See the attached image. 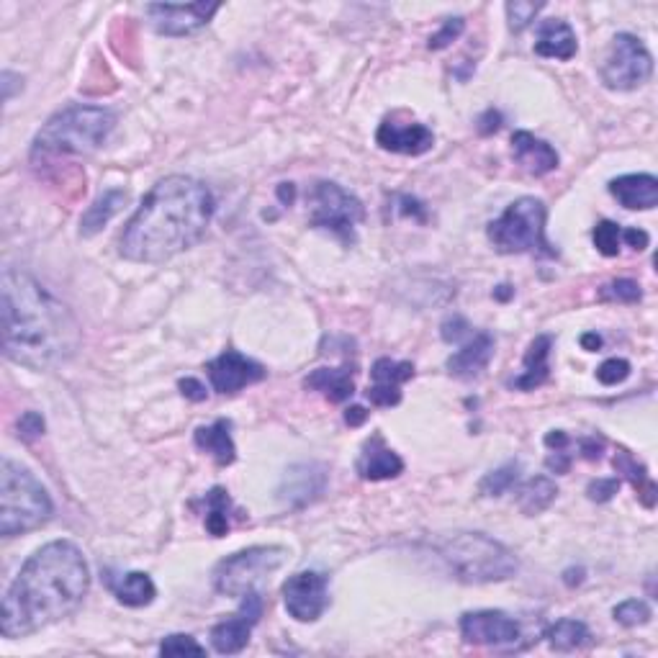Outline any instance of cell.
Returning a JSON list of instances; mask_svg holds the SVG:
<instances>
[{
  "instance_id": "46",
  "label": "cell",
  "mask_w": 658,
  "mask_h": 658,
  "mask_svg": "<svg viewBox=\"0 0 658 658\" xmlns=\"http://www.w3.org/2000/svg\"><path fill=\"white\" fill-rule=\"evenodd\" d=\"M545 466L551 468L553 473H569L571 468L569 453H566V450H553V453L545 458Z\"/></svg>"
},
{
  "instance_id": "43",
  "label": "cell",
  "mask_w": 658,
  "mask_h": 658,
  "mask_svg": "<svg viewBox=\"0 0 658 658\" xmlns=\"http://www.w3.org/2000/svg\"><path fill=\"white\" fill-rule=\"evenodd\" d=\"M579 448L587 461H599V458H602V450H605V437H581Z\"/></svg>"
},
{
  "instance_id": "11",
  "label": "cell",
  "mask_w": 658,
  "mask_h": 658,
  "mask_svg": "<svg viewBox=\"0 0 658 658\" xmlns=\"http://www.w3.org/2000/svg\"><path fill=\"white\" fill-rule=\"evenodd\" d=\"M461 635L468 646L484 648H517L522 641V628L515 617L502 610H476L461 617Z\"/></svg>"
},
{
  "instance_id": "42",
  "label": "cell",
  "mask_w": 658,
  "mask_h": 658,
  "mask_svg": "<svg viewBox=\"0 0 658 658\" xmlns=\"http://www.w3.org/2000/svg\"><path fill=\"white\" fill-rule=\"evenodd\" d=\"M620 489V479H597L587 486V494L592 502H610Z\"/></svg>"
},
{
  "instance_id": "6",
  "label": "cell",
  "mask_w": 658,
  "mask_h": 658,
  "mask_svg": "<svg viewBox=\"0 0 658 658\" xmlns=\"http://www.w3.org/2000/svg\"><path fill=\"white\" fill-rule=\"evenodd\" d=\"M54 504L47 489L21 463L3 458L0 463V535L16 538L47 525Z\"/></svg>"
},
{
  "instance_id": "40",
  "label": "cell",
  "mask_w": 658,
  "mask_h": 658,
  "mask_svg": "<svg viewBox=\"0 0 658 658\" xmlns=\"http://www.w3.org/2000/svg\"><path fill=\"white\" fill-rule=\"evenodd\" d=\"M628 376H630V363L623 358H610L597 368L599 383H605V386H617V383H623Z\"/></svg>"
},
{
  "instance_id": "26",
  "label": "cell",
  "mask_w": 658,
  "mask_h": 658,
  "mask_svg": "<svg viewBox=\"0 0 658 658\" xmlns=\"http://www.w3.org/2000/svg\"><path fill=\"white\" fill-rule=\"evenodd\" d=\"M193 440H196L198 450L209 453L219 466H232L237 461V448H234L232 422L229 419H216L214 425L198 427Z\"/></svg>"
},
{
  "instance_id": "16",
  "label": "cell",
  "mask_w": 658,
  "mask_h": 658,
  "mask_svg": "<svg viewBox=\"0 0 658 658\" xmlns=\"http://www.w3.org/2000/svg\"><path fill=\"white\" fill-rule=\"evenodd\" d=\"M376 144L386 152L396 155H425L435 147V134L425 124H399L396 119H386L376 132Z\"/></svg>"
},
{
  "instance_id": "7",
  "label": "cell",
  "mask_w": 658,
  "mask_h": 658,
  "mask_svg": "<svg viewBox=\"0 0 658 658\" xmlns=\"http://www.w3.org/2000/svg\"><path fill=\"white\" fill-rule=\"evenodd\" d=\"M545 222H548V209L540 198L522 196L515 204H509L507 211L491 222L486 234L494 250L502 255H543V258H556L558 252L545 237Z\"/></svg>"
},
{
  "instance_id": "52",
  "label": "cell",
  "mask_w": 658,
  "mask_h": 658,
  "mask_svg": "<svg viewBox=\"0 0 658 658\" xmlns=\"http://www.w3.org/2000/svg\"><path fill=\"white\" fill-rule=\"evenodd\" d=\"M278 196H281L283 204H294L296 198L294 183H281V186H278Z\"/></svg>"
},
{
  "instance_id": "27",
  "label": "cell",
  "mask_w": 658,
  "mask_h": 658,
  "mask_svg": "<svg viewBox=\"0 0 658 658\" xmlns=\"http://www.w3.org/2000/svg\"><path fill=\"white\" fill-rule=\"evenodd\" d=\"M111 589H114L116 599L126 607H147L157 597L155 581L150 579V574H142V571H129L119 581H111Z\"/></svg>"
},
{
  "instance_id": "37",
  "label": "cell",
  "mask_w": 658,
  "mask_h": 658,
  "mask_svg": "<svg viewBox=\"0 0 658 658\" xmlns=\"http://www.w3.org/2000/svg\"><path fill=\"white\" fill-rule=\"evenodd\" d=\"M545 8V3H525V0H515V3H507V18H509V29L520 34L527 26L533 24L535 16Z\"/></svg>"
},
{
  "instance_id": "15",
  "label": "cell",
  "mask_w": 658,
  "mask_h": 658,
  "mask_svg": "<svg viewBox=\"0 0 658 658\" xmlns=\"http://www.w3.org/2000/svg\"><path fill=\"white\" fill-rule=\"evenodd\" d=\"M206 373H209L214 391H219V394H240L242 389H247L252 383H260L268 376V371L258 360L247 358L237 350H224L219 358L206 365Z\"/></svg>"
},
{
  "instance_id": "21",
  "label": "cell",
  "mask_w": 658,
  "mask_h": 658,
  "mask_svg": "<svg viewBox=\"0 0 658 658\" xmlns=\"http://www.w3.org/2000/svg\"><path fill=\"white\" fill-rule=\"evenodd\" d=\"M610 193L617 198V204L630 211L656 209L658 204V180L653 175H620L610 180Z\"/></svg>"
},
{
  "instance_id": "10",
  "label": "cell",
  "mask_w": 658,
  "mask_h": 658,
  "mask_svg": "<svg viewBox=\"0 0 658 658\" xmlns=\"http://www.w3.org/2000/svg\"><path fill=\"white\" fill-rule=\"evenodd\" d=\"M653 75V57L633 34H617L602 65V83L610 90H635Z\"/></svg>"
},
{
  "instance_id": "12",
  "label": "cell",
  "mask_w": 658,
  "mask_h": 658,
  "mask_svg": "<svg viewBox=\"0 0 658 658\" xmlns=\"http://www.w3.org/2000/svg\"><path fill=\"white\" fill-rule=\"evenodd\" d=\"M283 605L299 623H317L329 607L327 576L319 571H299L283 584Z\"/></svg>"
},
{
  "instance_id": "34",
  "label": "cell",
  "mask_w": 658,
  "mask_h": 658,
  "mask_svg": "<svg viewBox=\"0 0 658 658\" xmlns=\"http://www.w3.org/2000/svg\"><path fill=\"white\" fill-rule=\"evenodd\" d=\"M594 247L605 258H617L620 255V240H623V227L615 222H599L592 232Z\"/></svg>"
},
{
  "instance_id": "30",
  "label": "cell",
  "mask_w": 658,
  "mask_h": 658,
  "mask_svg": "<svg viewBox=\"0 0 658 658\" xmlns=\"http://www.w3.org/2000/svg\"><path fill=\"white\" fill-rule=\"evenodd\" d=\"M612 463H615L617 473H623L625 479L633 484V489L638 491L641 502L651 509L653 504H656V484H653V479L648 476L646 466L635 461L633 453H628V450H623V448H620V453H615Z\"/></svg>"
},
{
  "instance_id": "4",
  "label": "cell",
  "mask_w": 658,
  "mask_h": 658,
  "mask_svg": "<svg viewBox=\"0 0 658 658\" xmlns=\"http://www.w3.org/2000/svg\"><path fill=\"white\" fill-rule=\"evenodd\" d=\"M116 124L111 108L67 106L39 129L31 147V160L60 155H90L98 150Z\"/></svg>"
},
{
  "instance_id": "48",
  "label": "cell",
  "mask_w": 658,
  "mask_h": 658,
  "mask_svg": "<svg viewBox=\"0 0 658 658\" xmlns=\"http://www.w3.org/2000/svg\"><path fill=\"white\" fill-rule=\"evenodd\" d=\"M569 443H571L569 435H566L563 430H553L545 435V445H548L551 450H566L569 448Z\"/></svg>"
},
{
  "instance_id": "23",
  "label": "cell",
  "mask_w": 658,
  "mask_h": 658,
  "mask_svg": "<svg viewBox=\"0 0 658 658\" xmlns=\"http://www.w3.org/2000/svg\"><path fill=\"white\" fill-rule=\"evenodd\" d=\"M579 52V42L576 34L566 21L561 18H548L538 29V39H535V54L538 57H548V60H574Z\"/></svg>"
},
{
  "instance_id": "44",
  "label": "cell",
  "mask_w": 658,
  "mask_h": 658,
  "mask_svg": "<svg viewBox=\"0 0 658 658\" xmlns=\"http://www.w3.org/2000/svg\"><path fill=\"white\" fill-rule=\"evenodd\" d=\"M468 322L463 317H453L443 324V340L445 342H458L463 335H468Z\"/></svg>"
},
{
  "instance_id": "49",
  "label": "cell",
  "mask_w": 658,
  "mask_h": 658,
  "mask_svg": "<svg viewBox=\"0 0 658 658\" xmlns=\"http://www.w3.org/2000/svg\"><path fill=\"white\" fill-rule=\"evenodd\" d=\"M365 417H368V412H365L363 407H350L345 412V422L350 427H358V425H363L365 422Z\"/></svg>"
},
{
  "instance_id": "2",
  "label": "cell",
  "mask_w": 658,
  "mask_h": 658,
  "mask_svg": "<svg viewBox=\"0 0 658 658\" xmlns=\"http://www.w3.org/2000/svg\"><path fill=\"white\" fill-rule=\"evenodd\" d=\"M214 219V196L188 175H170L152 186L121 232L119 250L132 263H165L204 240Z\"/></svg>"
},
{
  "instance_id": "36",
  "label": "cell",
  "mask_w": 658,
  "mask_h": 658,
  "mask_svg": "<svg viewBox=\"0 0 658 658\" xmlns=\"http://www.w3.org/2000/svg\"><path fill=\"white\" fill-rule=\"evenodd\" d=\"M599 299L602 301H617V304H638L643 299L641 286L630 278H617V281L607 283L599 291Z\"/></svg>"
},
{
  "instance_id": "33",
  "label": "cell",
  "mask_w": 658,
  "mask_h": 658,
  "mask_svg": "<svg viewBox=\"0 0 658 658\" xmlns=\"http://www.w3.org/2000/svg\"><path fill=\"white\" fill-rule=\"evenodd\" d=\"M520 479V463H504L497 471L486 473L479 484L481 497H502Z\"/></svg>"
},
{
  "instance_id": "47",
  "label": "cell",
  "mask_w": 658,
  "mask_h": 658,
  "mask_svg": "<svg viewBox=\"0 0 658 658\" xmlns=\"http://www.w3.org/2000/svg\"><path fill=\"white\" fill-rule=\"evenodd\" d=\"M623 240L628 242L633 250H646L648 242H651V237H648V232H643V229H623Z\"/></svg>"
},
{
  "instance_id": "28",
  "label": "cell",
  "mask_w": 658,
  "mask_h": 658,
  "mask_svg": "<svg viewBox=\"0 0 658 658\" xmlns=\"http://www.w3.org/2000/svg\"><path fill=\"white\" fill-rule=\"evenodd\" d=\"M558 497V486L548 476H535L517 489V507L522 515L535 517L551 507Z\"/></svg>"
},
{
  "instance_id": "41",
  "label": "cell",
  "mask_w": 658,
  "mask_h": 658,
  "mask_svg": "<svg viewBox=\"0 0 658 658\" xmlns=\"http://www.w3.org/2000/svg\"><path fill=\"white\" fill-rule=\"evenodd\" d=\"M16 430H18V437H21L24 443H34L36 437L44 435V417L39 412L21 414Z\"/></svg>"
},
{
  "instance_id": "25",
  "label": "cell",
  "mask_w": 658,
  "mask_h": 658,
  "mask_svg": "<svg viewBox=\"0 0 658 658\" xmlns=\"http://www.w3.org/2000/svg\"><path fill=\"white\" fill-rule=\"evenodd\" d=\"M355 371L353 368H317L306 376L304 386L312 391H319L324 399H329L332 404H342L345 399H350L355 391Z\"/></svg>"
},
{
  "instance_id": "53",
  "label": "cell",
  "mask_w": 658,
  "mask_h": 658,
  "mask_svg": "<svg viewBox=\"0 0 658 658\" xmlns=\"http://www.w3.org/2000/svg\"><path fill=\"white\" fill-rule=\"evenodd\" d=\"M507 288H509V286H499V291H497L499 299H507V296L512 294V291H507Z\"/></svg>"
},
{
  "instance_id": "32",
  "label": "cell",
  "mask_w": 658,
  "mask_h": 658,
  "mask_svg": "<svg viewBox=\"0 0 658 658\" xmlns=\"http://www.w3.org/2000/svg\"><path fill=\"white\" fill-rule=\"evenodd\" d=\"M206 504V517L204 525L209 530V535L214 538H224L229 533V512H232V499H229V491L222 486H214L204 497Z\"/></svg>"
},
{
  "instance_id": "8",
  "label": "cell",
  "mask_w": 658,
  "mask_h": 658,
  "mask_svg": "<svg viewBox=\"0 0 658 658\" xmlns=\"http://www.w3.org/2000/svg\"><path fill=\"white\" fill-rule=\"evenodd\" d=\"M288 551L283 545H255L240 553H232L214 569V589L224 597L242 599L258 589L270 574H276L286 563Z\"/></svg>"
},
{
  "instance_id": "45",
  "label": "cell",
  "mask_w": 658,
  "mask_h": 658,
  "mask_svg": "<svg viewBox=\"0 0 658 658\" xmlns=\"http://www.w3.org/2000/svg\"><path fill=\"white\" fill-rule=\"evenodd\" d=\"M178 389H180V394L186 396V399H191V401H204L206 399V386L201 381H196V378H180Z\"/></svg>"
},
{
  "instance_id": "38",
  "label": "cell",
  "mask_w": 658,
  "mask_h": 658,
  "mask_svg": "<svg viewBox=\"0 0 658 658\" xmlns=\"http://www.w3.org/2000/svg\"><path fill=\"white\" fill-rule=\"evenodd\" d=\"M162 656H206V648L201 643H196V638L191 635H168L165 641L160 643Z\"/></svg>"
},
{
  "instance_id": "22",
  "label": "cell",
  "mask_w": 658,
  "mask_h": 658,
  "mask_svg": "<svg viewBox=\"0 0 658 658\" xmlns=\"http://www.w3.org/2000/svg\"><path fill=\"white\" fill-rule=\"evenodd\" d=\"M512 152H515V160L520 162L522 168L535 178L553 173L558 168V162H561L551 144L545 139L533 137L530 132L512 134Z\"/></svg>"
},
{
  "instance_id": "31",
  "label": "cell",
  "mask_w": 658,
  "mask_h": 658,
  "mask_svg": "<svg viewBox=\"0 0 658 658\" xmlns=\"http://www.w3.org/2000/svg\"><path fill=\"white\" fill-rule=\"evenodd\" d=\"M545 638H548V646H551L553 651L569 653L581 646H587L592 635H589V628L581 623V620L566 617V620H558V623H553L551 628L545 630Z\"/></svg>"
},
{
  "instance_id": "3",
  "label": "cell",
  "mask_w": 658,
  "mask_h": 658,
  "mask_svg": "<svg viewBox=\"0 0 658 658\" xmlns=\"http://www.w3.org/2000/svg\"><path fill=\"white\" fill-rule=\"evenodd\" d=\"M3 353L31 371H49L78 353L80 327L42 283L16 268L3 270Z\"/></svg>"
},
{
  "instance_id": "1",
  "label": "cell",
  "mask_w": 658,
  "mask_h": 658,
  "mask_svg": "<svg viewBox=\"0 0 658 658\" xmlns=\"http://www.w3.org/2000/svg\"><path fill=\"white\" fill-rule=\"evenodd\" d=\"M88 589L90 569L78 545L70 540L42 545L3 597L0 633L18 641L60 623L83 605Z\"/></svg>"
},
{
  "instance_id": "9",
  "label": "cell",
  "mask_w": 658,
  "mask_h": 658,
  "mask_svg": "<svg viewBox=\"0 0 658 658\" xmlns=\"http://www.w3.org/2000/svg\"><path fill=\"white\" fill-rule=\"evenodd\" d=\"M365 209L358 198L350 196L332 180H319L312 188V227L340 234L345 242L355 240V227L363 222Z\"/></svg>"
},
{
  "instance_id": "17",
  "label": "cell",
  "mask_w": 658,
  "mask_h": 658,
  "mask_svg": "<svg viewBox=\"0 0 658 658\" xmlns=\"http://www.w3.org/2000/svg\"><path fill=\"white\" fill-rule=\"evenodd\" d=\"M373 386L365 391V399L373 407H396L401 404V383L414 376V365L407 360L378 358L371 368Z\"/></svg>"
},
{
  "instance_id": "20",
  "label": "cell",
  "mask_w": 658,
  "mask_h": 658,
  "mask_svg": "<svg viewBox=\"0 0 658 658\" xmlns=\"http://www.w3.org/2000/svg\"><path fill=\"white\" fill-rule=\"evenodd\" d=\"M491 358H494V337L489 332H479L468 342H463L458 353L450 355L448 371L450 376L471 381V378H479L489 368Z\"/></svg>"
},
{
  "instance_id": "51",
  "label": "cell",
  "mask_w": 658,
  "mask_h": 658,
  "mask_svg": "<svg viewBox=\"0 0 658 658\" xmlns=\"http://www.w3.org/2000/svg\"><path fill=\"white\" fill-rule=\"evenodd\" d=\"M13 80H18V78L13 75L11 70L3 72V83H0V85H3V101H11V98H13Z\"/></svg>"
},
{
  "instance_id": "39",
  "label": "cell",
  "mask_w": 658,
  "mask_h": 658,
  "mask_svg": "<svg viewBox=\"0 0 658 658\" xmlns=\"http://www.w3.org/2000/svg\"><path fill=\"white\" fill-rule=\"evenodd\" d=\"M463 29H466V21H463L461 16L448 18L443 24V29L437 31L435 36H430V44H427V47H430L432 52H440V49L450 47V42H455V39L463 34Z\"/></svg>"
},
{
  "instance_id": "5",
  "label": "cell",
  "mask_w": 658,
  "mask_h": 658,
  "mask_svg": "<svg viewBox=\"0 0 658 658\" xmlns=\"http://www.w3.org/2000/svg\"><path fill=\"white\" fill-rule=\"evenodd\" d=\"M435 551L445 561L453 579L463 584L507 581L520 569L515 553L484 533L445 535L435 543Z\"/></svg>"
},
{
  "instance_id": "18",
  "label": "cell",
  "mask_w": 658,
  "mask_h": 658,
  "mask_svg": "<svg viewBox=\"0 0 658 658\" xmlns=\"http://www.w3.org/2000/svg\"><path fill=\"white\" fill-rule=\"evenodd\" d=\"M324 484H327V471L317 463H301L283 476V484L278 489V497L291 507H304L322 497Z\"/></svg>"
},
{
  "instance_id": "13",
  "label": "cell",
  "mask_w": 658,
  "mask_h": 658,
  "mask_svg": "<svg viewBox=\"0 0 658 658\" xmlns=\"http://www.w3.org/2000/svg\"><path fill=\"white\" fill-rule=\"evenodd\" d=\"M260 617H263V597H260L258 589H252L242 597L240 610L211 628L214 651L222 653V656H234V653L245 651V646L250 643L252 628L260 623Z\"/></svg>"
},
{
  "instance_id": "50",
  "label": "cell",
  "mask_w": 658,
  "mask_h": 658,
  "mask_svg": "<svg viewBox=\"0 0 658 658\" xmlns=\"http://www.w3.org/2000/svg\"><path fill=\"white\" fill-rule=\"evenodd\" d=\"M581 347L589 350V353H594V350L602 347V337H599L597 332H587V335H581Z\"/></svg>"
},
{
  "instance_id": "29",
  "label": "cell",
  "mask_w": 658,
  "mask_h": 658,
  "mask_svg": "<svg viewBox=\"0 0 658 658\" xmlns=\"http://www.w3.org/2000/svg\"><path fill=\"white\" fill-rule=\"evenodd\" d=\"M126 204V191H106L96 204L90 206L88 211L80 219V234L83 237H93V234L101 232L111 219L121 211V206Z\"/></svg>"
},
{
  "instance_id": "14",
  "label": "cell",
  "mask_w": 658,
  "mask_h": 658,
  "mask_svg": "<svg viewBox=\"0 0 658 658\" xmlns=\"http://www.w3.org/2000/svg\"><path fill=\"white\" fill-rule=\"evenodd\" d=\"M222 8V3H188V6H175V3H150L144 8L147 18H150L152 29L157 34L165 36H188L196 34L198 29H204L216 11Z\"/></svg>"
},
{
  "instance_id": "35",
  "label": "cell",
  "mask_w": 658,
  "mask_h": 658,
  "mask_svg": "<svg viewBox=\"0 0 658 658\" xmlns=\"http://www.w3.org/2000/svg\"><path fill=\"white\" fill-rule=\"evenodd\" d=\"M615 620L625 628H638V625L651 623V607L643 599H625L612 610Z\"/></svg>"
},
{
  "instance_id": "19",
  "label": "cell",
  "mask_w": 658,
  "mask_h": 658,
  "mask_svg": "<svg viewBox=\"0 0 658 658\" xmlns=\"http://www.w3.org/2000/svg\"><path fill=\"white\" fill-rule=\"evenodd\" d=\"M404 471V461L399 458V453L386 445L383 435H371L365 440L363 450H360L358 458V473L363 481H389L396 479L399 473Z\"/></svg>"
},
{
  "instance_id": "24",
  "label": "cell",
  "mask_w": 658,
  "mask_h": 658,
  "mask_svg": "<svg viewBox=\"0 0 658 658\" xmlns=\"http://www.w3.org/2000/svg\"><path fill=\"white\" fill-rule=\"evenodd\" d=\"M551 347H553V337L551 335H540L530 342L525 353V363H522V373L515 376L509 381V389L515 391H535L538 386H543L551 376V365H548V358H551Z\"/></svg>"
}]
</instances>
